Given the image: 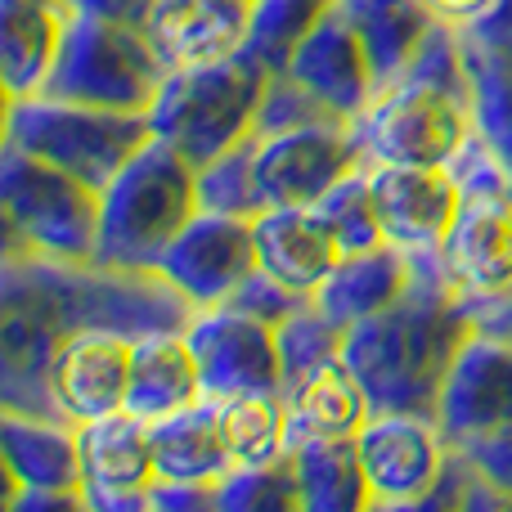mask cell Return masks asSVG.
Returning <instances> with one entry per match:
<instances>
[{
  "mask_svg": "<svg viewBox=\"0 0 512 512\" xmlns=\"http://www.w3.org/2000/svg\"><path fill=\"white\" fill-rule=\"evenodd\" d=\"M189 319V297L158 270L0 252V409L59 418L50 400V360L63 337L86 328L140 337L185 328Z\"/></svg>",
  "mask_w": 512,
  "mask_h": 512,
  "instance_id": "6da1fadb",
  "label": "cell"
},
{
  "mask_svg": "<svg viewBox=\"0 0 512 512\" xmlns=\"http://www.w3.org/2000/svg\"><path fill=\"white\" fill-rule=\"evenodd\" d=\"M409 261H414L409 288L378 315L346 328L342 360L364 382L373 409L432 414L445 373L477 324L436 256H409Z\"/></svg>",
  "mask_w": 512,
  "mask_h": 512,
  "instance_id": "7a4b0ae2",
  "label": "cell"
},
{
  "mask_svg": "<svg viewBox=\"0 0 512 512\" xmlns=\"http://www.w3.org/2000/svg\"><path fill=\"white\" fill-rule=\"evenodd\" d=\"M95 261L122 270H158L176 234L203 212L198 167L153 135L104 189Z\"/></svg>",
  "mask_w": 512,
  "mask_h": 512,
  "instance_id": "3957f363",
  "label": "cell"
},
{
  "mask_svg": "<svg viewBox=\"0 0 512 512\" xmlns=\"http://www.w3.org/2000/svg\"><path fill=\"white\" fill-rule=\"evenodd\" d=\"M270 77L274 72L252 50L167 72L158 99L149 104L153 135L185 153L194 167H207L221 153L252 140Z\"/></svg>",
  "mask_w": 512,
  "mask_h": 512,
  "instance_id": "277c9868",
  "label": "cell"
},
{
  "mask_svg": "<svg viewBox=\"0 0 512 512\" xmlns=\"http://www.w3.org/2000/svg\"><path fill=\"white\" fill-rule=\"evenodd\" d=\"M450 171L459 180V212L436 261L454 292L477 306L512 288V171L477 131L450 162Z\"/></svg>",
  "mask_w": 512,
  "mask_h": 512,
  "instance_id": "5b68a950",
  "label": "cell"
},
{
  "mask_svg": "<svg viewBox=\"0 0 512 512\" xmlns=\"http://www.w3.org/2000/svg\"><path fill=\"white\" fill-rule=\"evenodd\" d=\"M0 212H5V256L36 252L95 261L104 194L9 140L0 149Z\"/></svg>",
  "mask_w": 512,
  "mask_h": 512,
  "instance_id": "8992f818",
  "label": "cell"
},
{
  "mask_svg": "<svg viewBox=\"0 0 512 512\" xmlns=\"http://www.w3.org/2000/svg\"><path fill=\"white\" fill-rule=\"evenodd\" d=\"M162 81H167V68H162L144 23L72 9L54 68L45 77V95L95 108H122V113H149Z\"/></svg>",
  "mask_w": 512,
  "mask_h": 512,
  "instance_id": "52a82bcc",
  "label": "cell"
},
{
  "mask_svg": "<svg viewBox=\"0 0 512 512\" xmlns=\"http://www.w3.org/2000/svg\"><path fill=\"white\" fill-rule=\"evenodd\" d=\"M5 140L104 189L153 140V126L149 113L95 108L41 90L27 99H5Z\"/></svg>",
  "mask_w": 512,
  "mask_h": 512,
  "instance_id": "ba28073f",
  "label": "cell"
},
{
  "mask_svg": "<svg viewBox=\"0 0 512 512\" xmlns=\"http://www.w3.org/2000/svg\"><path fill=\"white\" fill-rule=\"evenodd\" d=\"M351 131L369 167H378V162L450 167L477 131L472 126V90H454L432 77L405 72L369 99V108L351 122Z\"/></svg>",
  "mask_w": 512,
  "mask_h": 512,
  "instance_id": "9c48e42d",
  "label": "cell"
},
{
  "mask_svg": "<svg viewBox=\"0 0 512 512\" xmlns=\"http://www.w3.org/2000/svg\"><path fill=\"white\" fill-rule=\"evenodd\" d=\"M360 162L364 158L355 131L342 117L252 135V176L261 212L265 207H315Z\"/></svg>",
  "mask_w": 512,
  "mask_h": 512,
  "instance_id": "30bf717a",
  "label": "cell"
},
{
  "mask_svg": "<svg viewBox=\"0 0 512 512\" xmlns=\"http://www.w3.org/2000/svg\"><path fill=\"white\" fill-rule=\"evenodd\" d=\"M355 445H360L373 508H418L427 490L436 486V477H441L454 441L441 432L436 414L373 409L364 418V427L355 432Z\"/></svg>",
  "mask_w": 512,
  "mask_h": 512,
  "instance_id": "8fae6325",
  "label": "cell"
},
{
  "mask_svg": "<svg viewBox=\"0 0 512 512\" xmlns=\"http://www.w3.org/2000/svg\"><path fill=\"white\" fill-rule=\"evenodd\" d=\"M185 337L198 355L203 396H283V364L274 324L243 315L234 306H203L185 324Z\"/></svg>",
  "mask_w": 512,
  "mask_h": 512,
  "instance_id": "7c38bea8",
  "label": "cell"
},
{
  "mask_svg": "<svg viewBox=\"0 0 512 512\" xmlns=\"http://www.w3.org/2000/svg\"><path fill=\"white\" fill-rule=\"evenodd\" d=\"M436 423L454 445L512 427V337L472 328L436 396Z\"/></svg>",
  "mask_w": 512,
  "mask_h": 512,
  "instance_id": "4fadbf2b",
  "label": "cell"
},
{
  "mask_svg": "<svg viewBox=\"0 0 512 512\" xmlns=\"http://www.w3.org/2000/svg\"><path fill=\"white\" fill-rule=\"evenodd\" d=\"M86 512H144L153 472V423L135 409H113L77 427Z\"/></svg>",
  "mask_w": 512,
  "mask_h": 512,
  "instance_id": "5bb4252c",
  "label": "cell"
},
{
  "mask_svg": "<svg viewBox=\"0 0 512 512\" xmlns=\"http://www.w3.org/2000/svg\"><path fill=\"white\" fill-rule=\"evenodd\" d=\"M256 239H252V216L230 212H198L176 243L158 261V274L176 283L189 297V306H225L243 279L256 270Z\"/></svg>",
  "mask_w": 512,
  "mask_h": 512,
  "instance_id": "9a60e30c",
  "label": "cell"
},
{
  "mask_svg": "<svg viewBox=\"0 0 512 512\" xmlns=\"http://www.w3.org/2000/svg\"><path fill=\"white\" fill-rule=\"evenodd\" d=\"M369 167V162H364ZM373 207L382 221V239L405 256H436L459 212V180L450 167H409L378 162L369 167Z\"/></svg>",
  "mask_w": 512,
  "mask_h": 512,
  "instance_id": "2e32d148",
  "label": "cell"
},
{
  "mask_svg": "<svg viewBox=\"0 0 512 512\" xmlns=\"http://www.w3.org/2000/svg\"><path fill=\"white\" fill-rule=\"evenodd\" d=\"M126 387H131V337L86 328L59 342L50 360V400L63 423L81 427L90 418L126 409Z\"/></svg>",
  "mask_w": 512,
  "mask_h": 512,
  "instance_id": "e0dca14e",
  "label": "cell"
},
{
  "mask_svg": "<svg viewBox=\"0 0 512 512\" xmlns=\"http://www.w3.org/2000/svg\"><path fill=\"white\" fill-rule=\"evenodd\" d=\"M283 72L297 77L328 113L346 117V122H355L369 108V99L378 95V77L369 68V54H364L342 5L328 9V18L297 45V54L288 59Z\"/></svg>",
  "mask_w": 512,
  "mask_h": 512,
  "instance_id": "ac0fdd59",
  "label": "cell"
},
{
  "mask_svg": "<svg viewBox=\"0 0 512 512\" xmlns=\"http://www.w3.org/2000/svg\"><path fill=\"white\" fill-rule=\"evenodd\" d=\"M252 0H153L144 14L162 68H194L248 45Z\"/></svg>",
  "mask_w": 512,
  "mask_h": 512,
  "instance_id": "d6986e66",
  "label": "cell"
},
{
  "mask_svg": "<svg viewBox=\"0 0 512 512\" xmlns=\"http://www.w3.org/2000/svg\"><path fill=\"white\" fill-rule=\"evenodd\" d=\"M0 463L9 490H81L77 427L50 414L0 409Z\"/></svg>",
  "mask_w": 512,
  "mask_h": 512,
  "instance_id": "ffe728a7",
  "label": "cell"
},
{
  "mask_svg": "<svg viewBox=\"0 0 512 512\" xmlns=\"http://www.w3.org/2000/svg\"><path fill=\"white\" fill-rule=\"evenodd\" d=\"M252 239L261 270L306 297L328 279V270L342 256L319 207H265L252 216Z\"/></svg>",
  "mask_w": 512,
  "mask_h": 512,
  "instance_id": "44dd1931",
  "label": "cell"
},
{
  "mask_svg": "<svg viewBox=\"0 0 512 512\" xmlns=\"http://www.w3.org/2000/svg\"><path fill=\"white\" fill-rule=\"evenodd\" d=\"M369 414L373 400L364 382L342 355H333L283 396V450L292 454L315 436H355Z\"/></svg>",
  "mask_w": 512,
  "mask_h": 512,
  "instance_id": "7402d4cb",
  "label": "cell"
},
{
  "mask_svg": "<svg viewBox=\"0 0 512 512\" xmlns=\"http://www.w3.org/2000/svg\"><path fill=\"white\" fill-rule=\"evenodd\" d=\"M68 14V0H0V81H5V99H27L45 90Z\"/></svg>",
  "mask_w": 512,
  "mask_h": 512,
  "instance_id": "603a6c76",
  "label": "cell"
},
{
  "mask_svg": "<svg viewBox=\"0 0 512 512\" xmlns=\"http://www.w3.org/2000/svg\"><path fill=\"white\" fill-rule=\"evenodd\" d=\"M203 400V373L198 355L189 346L185 328H158V333L131 337V387H126V409L140 418H162L176 409Z\"/></svg>",
  "mask_w": 512,
  "mask_h": 512,
  "instance_id": "cb8c5ba5",
  "label": "cell"
},
{
  "mask_svg": "<svg viewBox=\"0 0 512 512\" xmlns=\"http://www.w3.org/2000/svg\"><path fill=\"white\" fill-rule=\"evenodd\" d=\"M409 274H414V261L400 248H391V243H378V248L364 252H342L337 265L328 270V279L310 292V301L346 333L351 324L391 306L409 288Z\"/></svg>",
  "mask_w": 512,
  "mask_h": 512,
  "instance_id": "d4e9b609",
  "label": "cell"
},
{
  "mask_svg": "<svg viewBox=\"0 0 512 512\" xmlns=\"http://www.w3.org/2000/svg\"><path fill=\"white\" fill-rule=\"evenodd\" d=\"M234 468L221 427V400L203 396L176 414L153 418V472L158 481H216Z\"/></svg>",
  "mask_w": 512,
  "mask_h": 512,
  "instance_id": "484cf974",
  "label": "cell"
},
{
  "mask_svg": "<svg viewBox=\"0 0 512 512\" xmlns=\"http://www.w3.org/2000/svg\"><path fill=\"white\" fill-rule=\"evenodd\" d=\"M337 5L351 18L355 36H360L364 54H369L378 90L405 77L414 54L423 50V41L441 23V14L427 0H337Z\"/></svg>",
  "mask_w": 512,
  "mask_h": 512,
  "instance_id": "4316f807",
  "label": "cell"
},
{
  "mask_svg": "<svg viewBox=\"0 0 512 512\" xmlns=\"http://www.w3.org/2000/svg\"><path fill=\"white\" fill-rule=\"evenodd\" d=\"M301 486V512H360L373 508L369 477L355 436H315L292 450Z\"/></svg>",
  "mask_w": 512,
  "mask_h": 512,
  "instance_id": "83f0119b",
  "label": "cell"
},
{
  "mask_svg": "<svg viewBox=\"0 0 512 512\" xmlns=\"http://www.w3.org/2000/svg\"><path fill=\"white\" fill-rule=\"evenodd\" d=\"M459 41H463V63H468V86H472V126L512 171V54L490 50V45H481L463 27H459Z\"/></svg>",
  "mask_w": 512,
  "mask_h": 512,
  "instance_id": "f1b7e54d",
  "label": "cell"
},
{
  "mask_svg": "<svg viewBox=\"0 0 512 512\" xmlns=\"http://www.w3.org/2000/svg\"><path fill=\"white\" fill-rule=\"evenodd\" d=\"M333 5L337 0H252V27L243 50H252L270 72H283L297 45L324 23Z\"/></svg>",
  "mask_w": 512,
  "mask_h": 512,
  "instance_id": "f546056e",
  "label": "cell"
},
{
  "mask_svg": "<svg viewBox=\"0 0 512 512\" xmlns=\"http://www.w3.org/2000/svg\"><path fill=\"white\" fill-rule=\"evenodd\" d=\"M216 508L221 512H301V486L292 454L270 463H243L216 481Z\"/></svg>",
  "mask_w": 512,
  "mask_h": 512,
  "instance_id": "4dcf8cb0",
  "label": "cell"
},
{
  "mask_svg": "<svg viewBox=\"0 0 512 512\" xmlns=\"http://www.w3.org/2000/svg\"><path fill=\"white\" fill-rule=\"evenodd\" d=\"M221 427L234 468L283 459V396H230L221 400Z\"/></svg>",
  "mask_w": 512,
  "mask_h": 512,
  "instance_id": "1f68e13d",
  "label": "cell"
},
{
  "mask_svg": "<svg viewBox=\"0 0 512 512\" xmlns=\"http://www.w3.org/2000/svg\"><path fill=\"white\" fill-rule=\"evenodd\" d=\"M274 337H279V364H283V396L297 387L306 373H315L324 360L342 355V328L315 306H297L283 324H274Z\"/></svg>",
  "mask_w": 512,
  "mask_h": 512,
  "instance_id": "d6a6232c",
  "label": "cell"
},
{
  "mask_svg": "<svg viewBox=\"0 0 512 512\" xmlns=\"http://www.w3.org/2000/svg\"><path fill=\"white\" fill-rule=\"evenodd\" d=\"M319 216L324 225L333 230L337 252H364V248H378L382 239V221H378V207H373V189H369V167H355L351 176H342L324 198H319Z\"/></svg>",
  "mask_w": 512,
  "mask_h": 512,
  "instance_id": "836d02e7",
  "label": "cell"
},
{
  "mask_svg": "<svg viewBox=\"0 0 512 512\" xmlns=\"http://www.w3.org/2000/svg\"><path fill=\"white\" fill-rule=\"evenodd\" d=\"M198 203H203L207 212H230V216L261 212L256 176H252V140H243L239 149H230L216 162L198 167Z\"/></svg>",
  "mask_w": 512,
  "mask_h": 512,
  "instance_id": "e575fe53",
  "label": "cell"
},
{
  "mask_svg": "<svg viewBox=\"0 0 512 512\" xmlns=\"http://www.w3.org/2000/svg\"><path fill=\"white\" fill-rule=\"evenodd\" d=\"M324 117H337L301 86L297 77L288 72H274L270 86H265V99H261V117H256V131L252 135H265V131H288V126H306V122H324ZM346 122V117H342Z\"/></svg>",
  "mask_w": 512,
  "mask_h": 512,
  "instance_id": "d590c367",
  "label": "cell"
},
{
  "mask_svg": "<svg viewBox=\"0 0 512 512\" xmlns=\"http://www.w3.org/2000/svg\"><path fill=\"white\" fill-rule=\"evenodd\" d=\"M306 292H297V288H288V283H279L274 274H265L261 265L248 274V279L234 288V297L225 301V306H234V310H243V315H256V319H265V324H283V319L292 315L297 306H306Z\"/></svg>",
  "mask_w": 512,
  "mask_h": 512,
  "instance_id": "8d00e7d4",
  "label": "cell"
},
{
  "mask_svg": "<svg viewBox=\"0 0 512 512\" xmlns=\"http://www.w3.org/2000/svg\"><path fill=\"white\" fill-rule=\"evenodd\" d=\"M149 508H158V512H207V508H216V486H207V481H153Z\"/></svg>",
  "mask_w": 512,
  "mask_h": 512,
  "instance_id": "74e56055",
  "label": "cell"
},
{
  "mask_svg": "<svg viewBox=\"0 0 512 512\" xmlns=\"http://www.w3.org/2000/svg\"><path fill=\"white\" fill-rule=\"evenodd\" d=\"M463 450H468L472 463L512 499V427L508 432H495V436H481V441L463 445Z\"/></svg>",
  "mask_w": 512,
  "mask_h": 512,
  "instance_id": "f35d334b",
  "label": "cell"
},
{
  "mask_svg": "<svg viewBox=\"0 0 512 512\" xmlns=\"http://www.w3.org/2000/svg\"><path fill=\"white\" fill-rule=\"evenodd\" d=\"M468 36H477L481 45L499 54H512V0H490L481 14H472L468 23H459Z\"/></svg>",
  "mask_w": 512,
  "mask_h": 512,
  "instance_id": "ab89813d",
  "label": "cell"
},
{
  "mask_svg": "<svg viewBox=\"0 0 512 512\" xmlns=\"http://www.w3.org/2000/svg\"><path fill=\"white\" fill-rule=\"evenodd\" d=\"M5 512H86L81 490H14L5 495Z\"/></svg>",
  "mask_w": 512,
  "mask_h": 512,
  "instance_id": "60d3db41",
  "label": "cell"
},
{
  "mask_svg": "<svg viewBox=\"0 0 512 512\" xmlns=\"http://www.w3.org/2000/svg\"><path fill=\"white\" fill-rule=\"evenodd\" d=\"M468 315H472V324L477 328H490V333L512 337V288L504 292V297H495V301H477V306H468Z\"/></svg>",
  "mask_w": 512,
  "mask_h": 512,
  "instance_id": "b9f144b4",
  "label": "cell"
},
{
  "mask_svg": "<svg viewBox=\"0 0 512 512\" xmlns=\"http://www.w3.org/2000/svg\"><path fill=\"white\" fill-rule=\"evenodd\" d=\"M72 9H86V14H104V18H122V23H144L153 0H68Z\"/></svg>",
  "mask_w": 512,
  "mask_h": 512,
  "instance_id": "7bdbcfd3",
  "label": "cell"
},
{
  "mask_svg": "<svg viewBox=\"0 0 512 512\" xmlns=\"http://www.w3.org/2000/svg\"><path fill=\"white\" fill-rule=\"evenodd\" d=\"M427 5H432L445 23H468L472 14H481V9L490 5V0H427Z\"/></svg>",
  "mask_w": 512,
  "mask_h": 512,
  "instance_id": "ee69618b",
  "label": "cell"
}]
</instances>
